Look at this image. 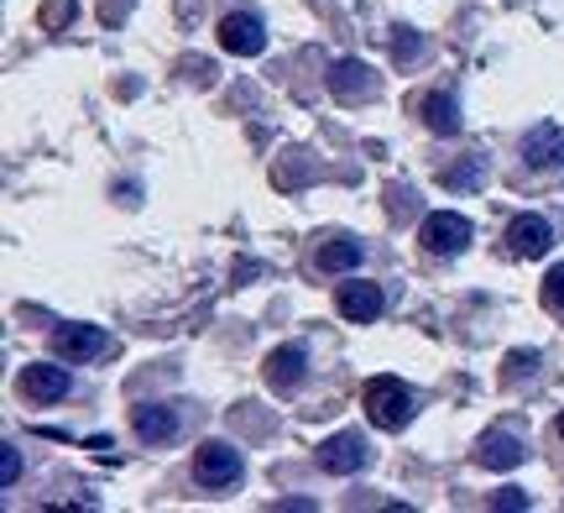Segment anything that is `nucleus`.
<instances>
[{
    "label": "nucleus",
    "instance_id": "f3484780",
    "mask_svg": "<svg viewBox=\"0 0 564 513\" xmlns=\"http://www.w3.org/2000/svg\"><path fill=\"white\" fill-rule=\"evenodd\" d=\"M544 304L554 309V314H564V263L549 267V278H544Z\"/></svg>",
    "mask_w": 564,
    "mask_h": 513
},
{
    "label": "nucleus",
    "instance_id": "4468645a",
    "mask_svg": "<svg viewBox=\"0 0 564 513\" xmlns=\"http://www.w3.org/2000/svg\"><path fill=\"white\" fill-rule=\"evenodd\" d=\"M131 425H137V435L147 440V446H158V440H173V430H178V414L167 409V404H141V409L131 414Z\"/></svg>",
    "mask_w": 564,
    "mask_h": 513
},
{
    "label": "nucleus",
    "instance_id": "f03ea898",
    "mask_svg": "<svg viewBox=\"0 0 564 513\" xmlns=\"http://www.w3.org/2000/svg\"><path fill=\"white\" fill-rule=\"evenodd\" d=\"M47 346H53L58 362H100V356L116 351V341H110V330H100V325H58L47 335Z\"/></svg>",
    "mask_w": 564,
    "mask_h": 513
},
{
    "label": "nucleus",
    "instance_id": "9d476101",
    "mask_svg": "<svg viewBox=\"0 0 564 513\" xmlns=\"http://www.w3.org/2000/svg\"><path fill=\"white\" fill-rule=\"evenodd\" d=\"M549 247H554V226H549L544 215H518L507 226V252L512 257H544Z\"/></svg>",
    "mask_w": 564,
    "mask_h": 513
},
{
    "label": "nucleus",
    "instance_id": "20e7f679",
    "mask_svg": "<svg viewBox=\"0 0 564 513\" xmlns=\"http://www.w3.org/2000/svg\"><path fill=\"white\" fill-rule=\"evenodd\" d=\"M329 95L345 105L377 100V95H382V79H377V68H366L361 58H340L329 68Z\"/></svg>",
    "mask_w": 564,
    "mask_h": 513
},
{
    "label": "nucleus",
    "instance_id": "9b49d317",
    "mask_svg": "<svg viewBox=\"0 0 564 513\" xmlns=\"http://www.w3.org/2000/svg\"><path fill=\"white\" fill-rule=\"evenodd\" d=\"M308 377V351L303 346H278L267 356V388L272 393H293Z\"/></svg>",
    "mask_w": 564,
    "mask_h": 513
},
{
    "label": "nucleus",
    "instance_id": "5701e85b",
    "mask_svg": "<svg viewBox=\"0 0 564 513\" xmlns=\"http://www.w3.org/2000/svg\"><path fill=\"white\" fill-rule=\"evenodd\" d=\"M560 435H564V414H560Z\"/></svg>",
    "mask_w": 564,
    "mask_h": 513
},
{
    "label": "nucleus",
    "instance_id": "a211bd4d",
    "mask_svg": "<svg viewBox=\"0 0 564 513\" xmlns=\"http://www.w3.org/2000/svg\"><path fill=\"white\" fill-rule=\"evenodd\" d=\"M74 17H79V6H74V0H47V6H42V26H47V32L63 26V21H74Z\"/></svg>",
    "mask_w": 564,
    "mask_h": 513
},
{
    "label": "nucleus",
    "instance_id": "6e6552de",
    "mask_svg": "<svg viewBox=\"0 0 564 513\" xmlns=\"http://www.w3.org/2000/svg\"><path fill=\"white\" fill-rule=\"evenodd\" d=\"M68 367H74V362H68ZM68 367H53V362L26 367V372H21V393H26L32 404H58V398H68V388H74Z\"/></svg>",
    "mask_w": 564,
    "mask_h": 513
},
{
    "label": "nucleus",
    "instance_id": "7ed1b4c3",
    "mask_svg": "<svg viewBox=\"0 0 564 513\" xmlns=\"http://www.w3.org/2000/svg\"><path fill=\"white\" fill-rule=\"evenodd\" d=\"M470 221L465 215H455V210H440V215H429L423 221V231H419V242H423V252L429 257H460L465 247H470Z\"/></svg>",
    "mask_w": 564,
    "mask_h": 513
},
{
    "label": "nucleus",
    "instance_id": "2eb2a0df",
    "mask_svg": "<svg viewBox=\"0 0 564 513\" xmlns=\"http://www.w3.org/2000/svg\"><path fill=\"white\" fill-rule=\"evenodd\" d=\"M423 126H429L434 137H455V131H460V105H455V95H444V89L423 95Z\"/></svg>",
    "mask_w": 564,
    "mask_h": 513
},
{
    "label": "nucleus",
    "instance_id": "1a4fd4ad",
    "mask_svg": "<svg viewBox=\"0 0 564 513\" xmlns=\"http://www.w3.org/2000/svg\"><path fill=\"white\" fill-rule=\"evenodd\" d=\"M523 158H528V168H539V173L560 168L564 163V126L560 121H539L523 137Z\"/></svg>",
    "mask_w": 564,
    "mask_h": 513
},
{
    "label": "nucleus",
    "instance_id": "f8f14e48",
    "mask_svg": "<svg viewBox=\"0 0 564 513\" xmlns=\"http://www.w3.org/2000/svg\"><path fill=\"white\" fill-rule=\"evenodd\" d=\"M382 288L377 284H340V293H335V309H340L345 320H356V325H371L377 314H382Z\"/></svg>",
    "mask_w": 564,
    "mask_h": 513
},
{
    "label": "nucleus",
    "instance_id": "0eeeda50",
    "mask_svg": "<svg viewBox=\"0 0 564 513\" xmlns=\"http://www.w3.org/2000/svg\"><path fill=\"white\" fill-rule=\"evenodd\" d=\"M220 47L236 53V58H257L267 47V26L251 17V11H230V17L220 21Z\"/></svg>",
    "mask_w": 564,
    "mask_h": 513
},
{
    "label": "nucleus",
    "instance_id": "aec40b11",
    "mask_svg": "<svg viewBox=\"0 0 564 513\" xmlns=\"http://www.w3.org/2000/svg\"><path fill=\"white\" fill-rule=\"evenodd\" d=\"M17 477H21V456H17V446H0V482L11 488Z\"/></svg>",
    "mask_w": 564,
    "mask_h": 513
},
{
    "label": "nucleus",
    "instance_id": "dca6fc26",
    "mask_svg": "<svg viewBox=\"0 0 564 513\" xmlns=\"http://www.w3.org/2000/svg\"><path fill=\"white\" fill-rule=\"evenodd\" d=\"M361 267V242H324L319 247V272H350Z\"/></svg>",
    "mask_w": 564,
    "mask_h": 513
},
{
    "label": "nucleus",
    "instance_id": "412c9836",
    "mask_svg": "<svg viewBox=\"0 0 564 513\" xmlns=\"http://www.w3.org/2000/svg\"><path fill=\"white\" fill-rule=\"evenodd\" d=\"M392 53H398V58H419V38H413V32L403 26V38L392 42Z\"/></svg>",
    "mask_w": 564,
    "mask_h": 513
},
{
    "label": "nucleus",
    "instance_id": "39448f33",
    "mask_svg": "<svg viewBox=\"0 0 564 513\" xmlns=\"http://www.w3.org/2000/svg\"><path fill=\"white\" fill-rule=\"evenodd\" d=\"M366 456H371V446L361 440V430H340L319 446V467L329 477H350V472H361L366 467Z\"/></svg>",
    "mask_w": 564,
    "mask_h": 513
},
{
    "label": "nucleus",
    "instance_id": "f257e3e1",
    "mask_svg": "<svg viewBox=\"0 0 564 513\" xmlns=\"http://www.w3.org/2000/svg\"><path fill=\"white\" fill-rule=\"evenodd\" d=\"M366 419L377 430H403L413 419V388H403V377H371L366 383Z\"/></svg>",
    "mask_w": 564,
    "mask_h": 513
},
{
    "label": "nucleus",
    "instance_id": "ddd939ff",
    "mask_svg": "<svg viewBox=\"0 0 564 513\" xmlns=\"http://www.w3.org/2000/svg\"><path fill=\"white\" fill-rule=\"evenodd\" d=\"M523 456H528V446L518 440V435L491 430V435L481 440V451H476V461H481V467H491V472H512V467H523Z\"/></svg>",
    "mask_w": 564,
    "mask_h": 513
},
{
    "label": "nucleus",
    "instance_id": "423d86ee",
    "mask_svg": "<svg viewBox=\"0 0 564 513\" xmlns=\"http://www.w3.org/2000/svg\"><path fill=\"white\" fill-rule=\"evenodd\" d=\"M194 477H199L204 488H230L236 477H241V456L236 446H225V440H209L194 451Z\"/></svg>",
    "mask_w": 564,
    "mask_h": 513
},
{
    "label": "nucleus",
    "instance_id": "4be33fe9",
    "mask_svg": "<svg viewBox=\"0 0 564 513\" xmlns=\"http://www.w3.org/2000/svg\"><path fill=\"white\" fill-rule=\"evenodd\" d=\"M497 509H507V513H512V509H528V493H518V488H507V493L497 498Z\"/></svg>",
    "mask_w": 564,
    "mask_h": 513
},
{
    "label": "nucleus",
    "instance_id": "6ab92c4d",
    "mask_svg": "<svg viewBox=\"0 0 564 513\" xmlns=\"http://www.w3.org/2000/svg\"><path fill=\"white\" fill-rule=\"evenodd\" d=\"M481 163H486V158H465V168L444 173V184H449V189H470L476 179H481Z\"/></svg>",
    "mask_w": 564,
    "mask_h": 513
}]
</instances>
